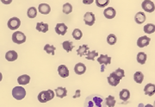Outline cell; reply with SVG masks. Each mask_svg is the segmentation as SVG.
I'll return each instance as SVG.
<instances>
[{"label": "cell", "mask_w": 155, "mask_h": 107, "mask_svg": "<svg viewBox=\"0 0 155 107\" xmlns=\"http://www.w3.org/2000/svg\"><path fill=\"white\" fill-rule=\"evenodd\" d=\"M104 17L107 19H113L116 15V10L113 7H108V8H106L105 10H104Z\"/></svg>", "instance_id": "8fae6325"}, {"label": "cell", "mask_w": 155, "mask_h": 107, "mask_svg": "<svg viewBox=\"0 0 155 107\" xmlns=\"http://www.w3.org/2000/svg\"><path fill=\"white\" fill-rule=\"evenodd\" d=\"M17 57H18V55L15 50L8 51L5 54V59L8 62H14L17 60Z\"/></svg>", "instance_id": "2e32d148"}, {"label": "cell", "mask_w": 155, "mask_h": 107, "mask_svg": "<svg viewBox=\"0 0 155 107\" xmlns=\"http://www.w3.org/2000/svg\"><path fill=\"white\" fill-rule=\"evenodd\" d=\"M150 39L148 36L147 35H143V36H140L138 40H137V46L139 48H145L147 46H148L150 43Z\"/></svg>", "instance_id": "9c48e42d"}, {"label": "cell", "mask_w": 155, "mask_h": 107, "mask_svg": "<svg viewBox=\"0 0 155 107\" xmlns=\"http://www.w3.org/2000/svg\"><path fill=\"white\" fill-rule=\"evenodd\" d=\"M144 92L146 95L153 96L155 94V85L153 83H148L145 85Z\"/></svg>", "instance_id": "7c38bea8"}, {"label": "cell", "mask_w": 155, "mask_h": 107, "mask_svg": "<svg viewBox=\"0 0 155 107\" xmlns=\"http://www.w3.org/2000/svg\"><path fill=\"white\" fill-rule=\"evenodd\" d=\"M97 62L101 65H110L111 63V57L108 56L107 55H100L97 58Z\"/></svg>", "instance_id": "9a60e30c"}, {"label": "cell", "mask_w": 155, "mask_h": 107, "mask_svg": "<svg viewBox=\"0 0 155 107\" xmlns=\"http://www.w3.org/2000/svg\"><path fill=\"white\" fill-rule=\"evenodd\" d=\"M30 81V76L28 74H23L18 77L17 79V82L20 85H28Z\"/></svg>", "instance_id": "d6986e66"}, {"label": "cell", "mask_w": 155, "mask_h": 107, "mask_svg": "<svg viewBox=\"0 0 155 107\" xmlns=\"http://www.w3.org/2000/svg\"><path fill=\"white\" fill-rule=\"evenodd\" d=\"M88 50H89V47L87 45L80 46V47L78 48V50H77L78 55H79L80 57L84 56V55H85L88 53Z\"/></svg>", "instance_id": "cb8c5ba5"}, {"label": "cell", "mask_w": 155, "mask_h": 107, "mask_svg": "<svg viewBox=\"0 0 155 107\" xmlns=\"http://www.w3.org/2000/svg\"><path fill=\"white\" fill-rule=\"evenodd\" d=\"M97 56H98V53L97 51H89L88 53L86 54V59L89 61H94L95 58Z\"/></svg>", "instance_id": "1f68e13d"}, {"label": "cell", "mask_w": 155, "mask_h": 107, "mask_svg": "<svg viewBox=\"0 0 155 107\" xmlns=\"http://www.w3.org/2000/svg\"><path fill=\"white\" fill-rule=\"evenodd\" d=\"M143 30L146 34H153L155 32V25L153 23H147L144 26Z\"/></svg>", "instance_id": "603a6c76"}, {"label": "cell", "mask_w": 155, "mask_h": 107, "mask_svg": "<svg viewBox=\"0 0 155 107\" xmlns=\"http://www.w3.org/2000/svg\"><path fill=\"white\" fill-rule=\"evenodd\" d=\"M94 0H83V3L84 5H91Z\"/></svg>", "instance_id": "f35d334b"}, {"label": "cell", "mask_w": 155, "mask_h": 107, "mask_svg": "<svg viewBox=\"0 0 155 107\" xmlns=\"http://www.w3.org/2000/svg\"><path fill=\"white\" fill-rule=\"evenodd\" d=\"M84 21L86 25L92 26L95 23V21H96L95 15L92 12H86L84 16Z\"/></svg>", "instance_id": "52a82bcc"}, {"label": "cell", "mask_w": 155, "mask_h": 107, "mask_svg": "<svg viewBox=\"0 0 155 107\" xmlns=\"http://www.w3.org/2000/svg\"><path fill=\"white\" fill-rule=\"evenodd\" d=\"M56 48L53 45H49V44H46L44 47V50L45 52H47L48 54H49V55H54V52H55Z\"/></svg>", "instance_id": "4dcf8cb0"}, {"label": "cell", "mask_w": 155, "mask_h": 107, "mask_svg": "<svg viewBox=\"0 0 155 107\" xmlns=\"http://www.w3.org/2000/svg\"><path fill=\"white\" fill-rule=\"evenodd\" d=\"M62 47L67 52H71L73 48V44H72V42L71 41H65L63 43H62Z\"/></svg>", "instance_id": "83f0119b"}, {"label": "cell", "mask_w": 155, "mask_h": 107, "mask_svg": "<svg viewBox=\"0 0 155 107\" xmlns=\"http://www.w3.org/2000/svg\"><path fill=\"white\" fill-rule=\"evenodd\" d=\"M38 11L40 13H41L43 15H48L51 12V8L48 4H41L38 6Z\"/></svg>", "instance_id": "ac0fdd59"}, {"label": "cell", "mask_w": 155, "mask_h": 107, "mask_svg": "<svg viewBox=\"0 0 155 107\" xmlns=\"http://www.w3.org/2000/svg\"><path fill=\"white\" fill-rule=\"evenodd\" d=\"M147 54H145L144 52H140L138 53V55H137V57H136V59H137V62L140 63V64H141V65H144L146 62H147Z\"/></svg>", "instance_id": "d4e9b609"}, {"label": "cell", "mask_w": 155, "mask_h": 107, "mask_svg": "<svg viewBox=\"0 0 155 107\" xmlns=\"http://www.w3.org/2000/svg\"><path fill=\"white\" fill-rule=\"evenodd\" d=\"M36 29L40 31V32H42V33H46L48 31V23H45L43 22H40V23H36Z\"/></svg>", "instance_id": "44dd1931"}, {"label": "cell", "mask_w": 155, "mask_h": 107, "mask_svg": "<svg viewBox=\"0 0 155 107\" xmlns=\"http://www.w3.org/2000/svg\"><path fill=\"white\" fill-rule=\"evenodd\" d=\"M80 97V90H77L76 92H75V95L73 96L72 98L73 99H77V98H79Z\"/></svg>", "instance_id": "74e56055"}, {"label": "cell", "mask_w": 155, "mask_h": 107, "mask_svg": "<svg viewBox=\"0 0 155 107\" xmlns=\"http://www.w3.org/2000/svg\"><path fill=\"white\" fill-rule=\"evenodd\" d=\"M119 97L122 101H127L130 99V92L127 89H122L119 93Z\"/></svg>", "instance_id": "ffe728a7"}, {"label": "cell", "mask_w": 155, "mask_h": 107, "mask_svg": "<svg viewBox=\"0 0 155 107\" xmlns=\"http://www.w3.org/2000/svg\"><path fill=\"white\" fill-rule=\"evenodd\" d=\"M58 73L61 78H67L69 76V69L66 65H61L58 68Z\"/></svg>", "instance_id": "5bb4252c"}, {"label": "cell", "mask_w": 155, "mask_h": 107, "mask_svg": "<svg viewBox=\"0 0 155 107\" xmlns=\"http://www.w3.org/2000/svg\"><path fill=\"white\" fill-rule=\"evenodd\" d=\"M141 7L146 12L152 13L155 11V5L151 0H144L141 4Z\"/></svg>", "instance_id": "5b68a950"}, {"label": "cell", "mask_w": 155, "mask_h": 107, "mask_svg": "<svg viewBox=\"0 0 155 107\" xmlns=\"http://www.w3.org/2000/svg\"><path fill=\"white\" fill-rule=\"evenodd\" d=\"M67 94V90L64 87H58L55 89V95L60 98V99H63L65 98Z\"/></svg>", "instance_id": "7402d4cb"}, {"label": "cell", "mask_w": 155, "mask_h": 107, "mask_svg": "<svg viewBox=\"0 0 155 107\" xmlns=\"http://www.w3.org/2000/svg\"><path fill=\"white\" fill-rule=\"evenodd\" d=\"M12 41L14 43L22 44L26 42V35L21 31H16L12 35Z\"/></svg>", "instance_id": "277c9868"}, {"label": "cell", "mask_w": 155, "mask_h": 107, "mask_svg": "<svg viewBox=\"0 0 155 107\" xmlns=\"http://www.w3.org/2000/svg\"><path fill=\"white\" fill-rule=\"evenodd\" d=\"M144 107H154L153 105H150V104H148V105H146Z\"/></svg>", "instance_id": "ab89813d"}, {"label": "cell", "mask_w": 155, "mask_h": 107, "mask_svg": "<svg viewBox=\"0 0 155 107\" xmlns=\"http://www.w3.org/2000/svg\"><path fill=\"white\" fill-rule=\"evenodd\" d=\"M72 37L75 40H80L82 38V36H83V33H82V31H81L79 28H75V29L72 31Z\"/></svg>", "instance_id": "f546056e"}, {"label": "cell", "mask_w": 155, "mask_h": 107, "mask_svg": "<svg viewBox=\"0 0 155 107\" xmlns=\"http://www.w3.org/2000/svg\"><path fill=\"white\" fill-rule=\"evenodd\" d=\"M146 15L144 12H137L134 16V21L138 24H142L146 21Z\"/></svg>", "instance_id": "e0dca14e"}, {"label": "cell", "mask_w": 155, "mask_h": 107, "mask_svg": "<svg viewBox=\"0 0 155 107\" xmlns=\"http://www.w3.org/2000/svg\"><path fill=\"white\" fill-rule=\"evenodd\" d=\"M54 96H55L54 92L53 90H51V89H48V90L47 91L41 92L38 94L37 99H38L39 102H41V103H47V102L52 100L54 98Z\"/></svg>", "instance_id": "7a4b0ae2"}, {"label": "cell", "mask_w": 155, "mask_h": 107, "mask_svg": "<svg viewBox=\"0 0 155 107\" xmlns=\"http://www.w3.org/2000/svg\"><path fill=\"white\" fill-rule=\"evenodd\" d=\"M84 107H106L104 98L98 95H91L85 99Z\"/></svg>", "instance_id": "6da1fadb"}, {"label": "cell", "mask_w": 155, "mask_h": 107, "mask_svg": "<svg viewBox=\"0 0 155 107\" xmlns=\"http://www.w3.org/2000/svg\"><path fill=\"white\" fill-rule=\"evenodd\" d=\"M72 12V5H71V4H69V3H66L64 5H63V12L65 13V14H70L71 12Z\"/></svg>", "instance_id": "836d02e7"}, {"label": "cell", "mask_w": 155, "mask_h": 107, "mask_svg": "<svg viewBox=\"0 0 155 107\" xmlns=\"http://www.w3.org/2000/svg\"><path fill=\"white\" fill-rule=\"evenodd\" d=\"M115 73H116V75L119 76L121 79L124 78V76H125V72H124V70H123V69H121V68L116 69V71H115Z\"/></svg>", "instance_id": "d590c367"}, {"label": "cell", "mask_w": 155, "mask_h": 107, "mask_svg": "<svg viewBox=\"0 0 155 107\" xmlns=\"http://www.w3.org/2000/svg\"><path fill=\"white\" fill-rule=\"evenodd\" d=\"M153 106L155 107V101H154V103H153Z\"/></svg>", "instance_id": "7bdbcfd3"}, {"label": "cell", "mask_w": 155, "mask_h": 107, "mask_svg": "<svg viewBox=\"0 0 155 107\" xmlns=\"http://www.w3.org/2000/svg\"><path fill=\"white\" fill-rule=\"evenodd\" d=\"M116 99H115V98H114V96L110 95L106 98L105 104L108 107H114L116 105Z\"/></svg>", "instance_id": "4316f807"}, {"label": "cell", "mask_w": 155, "mask_h": 107, "mask_svg": "<svg viewBox=\"0 0 155 107\" xmlns=\"http://www.w3.org/2000/svg\"><path fill=\"white\" fill-rule=\"evenodd\" d=\"M12 96L17 100H22L26 96V91L22 86H16L12 90Z\"/></svg>", "instance_id": "3957f363"}, {"label": "cell", "mask_w": 155, "mask_h": 107, "mask_svg": "<svg viewBox=\"0 0 155 107\" xmlns=\"http://www.w3.org/2000/svg\"><path fill=\"white\" fill-rule=\"evenodd\" d=\"M117 42V37L114 34H110L107 37V42L110 45H115Z\"/></svg>", "instance_id": "d6a6232c"}, {"label": "cell", "mask_w": 155, "mask_h": 107, "mask_svg": "<svg viewBox=\"0 0 155 107\" xmlns=\"http://www.w3.org/2000/svg\"><path fill=\"white\" fill-rule=\"evenodd\" d=\"M67 26L65 23H57L55 26V32L58 35H64L67 33Z\"/></svg>", "instance_id": "4fadbf2b"}, {"label": "cell", "mask_w": 155, "mask_h": 107, "mask_svg": "<svg viewBox=\"0 0 155 107\" xmlns=\"http://www.w3.org/2000/svg\"><path fill=\"white\" fill-rule=\"evenodd\" d=\"M1 2L4 4V5H11V2H12V0H1Z\"/></svg>", "instance_id": "8d00e7d4"}, {"label": "cell", "mask_w": 155, "mask_h": 107, "mask_svg": "<svg viewBox=\"0 0 155 107\" xmlns=\"http://www.w3.org/2000/svg\"><path fill=\"white\" fill-rule=\"evenodd\" d=\"M121 78L119 77V76H117L115 72H113V73H111L110 74V76L108 77V82H109V84L112 85V86H116L117 85L120 83V80H121Z\"/></svg>", "instance_id": "ba28073f"}, {"label": "cell", "mask_w": 155, "mask_h": 107, "mask_svg": "<svg viewBox=\"0 0 155 107\" xmlns=\"http://www.w3.org/2000/svg\"><path fill=\"white\" fill-rule=\"evenodd\" d=\"M134 79L136 83L141 84L143 82V79H144V74L141 72H136L134 74Z\"/></svg>", "instance_id": "484cf974"}, {"label": "cell", "mask_w": 155, "mask_h": 107, "mask_svg": "<svg viewBox=\"0 0 155 107\" xmlns=\"http://www.w3.org/2000/svg\"><path fill=\"white\" fill-rule=\"evenodd\" d=\"M8 28L11 29V30H16L20 27L21 25V21L18 17H12L9 21H8Z\"/></svg>", "instance_id": "8992f818"}, {"label": "cell", "mask_w": 155, "mask_h": 107, "mask_svg": "<svg viewBox=\"0 0 155 107\" xmlns=\"http://www.w3.org/2000/svg\"><path fill=\"white\" fill-rule=\"evenodd\" d=\"M109 4H110V0H96V5L100 8H104Z\"/></svg>", "instance_id": "e575fe53"}, {"label": "cell", "mask_w": 155, "mask_h": 107, "mask_svg": "<svg viewBox=\"0 0 155 107\" xmlns=\"http://www.w3.org/2000/svg\"><path fill=\"white\" fill-rule=\"evenodd\" d=\"M139 107H143V105H139Z\"/></svg>", "instance_id": "b9f144b4"}, {"label": "cell", "mask_w": 155, "mask_h": 107, "mask_svg": "<svg viewBox=\"0 0 155 107\" xmlns=\"http://www.w3.org/2000/svg\"><path fill=\"white\" fill-rule=\"evenodd\" d=\"M2 79H3V75H2V73H0V81H2Z\"/></svg>", "instance_id": "60d3db41"}, {"label": "cell", "mask_w": 155, "mask_h": 107, "mask_svg": "<svg viewBox=\"0 0 155 107\" xmlns=\"http://www.w3.org/2000/svg\"><path fill=\"white\" fill-rule=\"evenodd\" d=\"M27 15L31 19L36 17V16H37V10H36V8L35 7H30V8H28V12H27Z\"/></svg>", "instance_id": "f1b7e54d"}, {"label": "cell", "mask_w": 155, "mask_h": 107, "mask_svg": "<svg viewBox=\"0 0 155 107\" xmlns=\"http://www.w3.org/2000/svg\"><path fill=\"white\" fill-rule=\"evenodd\" d=\"M74 72L78 75H82V74H84V73L86 72V67H85V65L84 63H81V62L77 63L75 65V67H74Z\"/></svg>", "instance_id": "30bf717a"}]
</instances>
